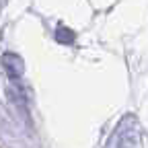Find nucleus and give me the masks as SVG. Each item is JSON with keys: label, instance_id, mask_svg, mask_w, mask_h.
I'll use <instances>...</instances> for the list:
<instances>
[{"label": "nucleus", "instance_id": "nucleus-1", "mask_svg": "<svg viewBox=\"0 0 148 148\" xmlns=\"http://www.w3.org/2000/svg\"><path fill=\"white\" fill-rule=\"evenodd\" d=\"M56 39L62 41V43H72L74 41V33L64 29V27H58V29H56Z\"/></svg>", "mask_w": 148, "mask_h": 148}]
</instances>
